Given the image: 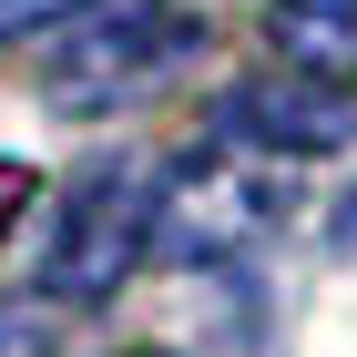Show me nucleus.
Instances as JSON below:
<instances>
[{"label": "nucleus", "instance_id": "1", "mask_svg": "<svg viewBox=\"0 0 357 357\" xmlns=\"http://www.w3.org/2000/svg\"><path fill=\"white\" fill-rule=\"evenodd\" d=\"M194 52H204V21L184 0H72L41 31V102L52 112H112L133 92H153Z\"/></svg>", "mask_w": 357, "mask_h": 357}, {"label": "nucleus", "instance_id": "2", "mask_svg": "<svg viewBox=\"0 0 357 357\" xmlns=\"http://www.w3.org/2000/svg\"><path fill=\"white\" fill-rule=\"evenodd\" d=\"M143 255H153V174L123 164V153H102L92 174L61 184L52 225H41V296L92 306V296H112Z\"/></svg>", "mask_w": 357, "mask_h": 357}, {"label": "nucleus", "instance_id": "3", "mask_svg": "<svg viewBox=\"0 0 357 357\" xmlns=\"http://www.w3.org/2000/svg\"><path fill=\"white\" fill-rule=\"evenodd\" d=\"M215 143L225 153H275V164H327L357 143V92L337 82H306V72H255L215 102Z\"/></svg>", "mask_w": 357, "mask_h": 357}, {"label": "nucleus", "instance_id": "4", "mask_svg": "<svg viewBox=\"0 0 357 357\" xmlns=\"http://www.w3.org/2000/svg\"><path fill=\"white\" fill-rule=\"evenodd\" d=\"M255 225H266V194L235 184L225 164H184L153 194V255H164V266H204V255L245 245Z\"/></svg>", "mask_w": 357, "mask_h": 357}, {"label": "nucleus", "instance_id": "5", "mask_svg": "<svg viewBox=\"0 0 357 357\" xmlns=\"http://www.w3.org/2000/svg\"><path fill=\"white\" fill-rule=\"evenodd\" d=\"M266 52L306 82L357 92V0H275L266 10Z\"/></svg>", "mask_w": 357, "mask_h": 357}, {"label": "nucleus", "instance_id": "6", "mask_svg": "<svg viewBox=\"0 0 357 357\" xmlns=\"http://www.w3.org/2000/svg\"><path fill=\"white\" fill-rule=\"evenodd\" d=\"M31 204H41V174H31L21 153H0V245H10V225H21Z\"/></svg>", "mask_w": 357, "mask_h": 357}, {"label": "nucleus", "instance_id": "7", "mask_svg": "<svg viewBox=\"0 0 357 357\" xmlns=\"http://www.w3.org/2000/svg\"><path fill=\"white\" fill-rule=\"evenodd\" d=\"M72 0H0V41H21V31H41V21H61Z\"/></svg>", "mask_w": 357, "mask_h": 357}, {"label": "nucleus", "instance_id": "8", "mask_svg": "<svg viewBox=\"0 0 357 357\" xmlns=\"http://www.w3.org/2000/svg\"><path fill=\"white\" fill-rule=\"evenodd\" d=\"M337 235H347V255H357V194H347V215H337Z\"/></svg>", "mask_w": 357, "mask_h": 357}, {"label": "nucleus", "instance_id": "9", "mask_svg": "<svg viewBox=\"0 0 357 357\" xmlns=\"http://www.w3.org/2000/svg\"><path fill=\"white\" fill-rule=\"evenodd\" d=\"M133 357H164V347H133Z\"/></svg>", "mask_w": 357, "mask_h": 357}]
</instances>
